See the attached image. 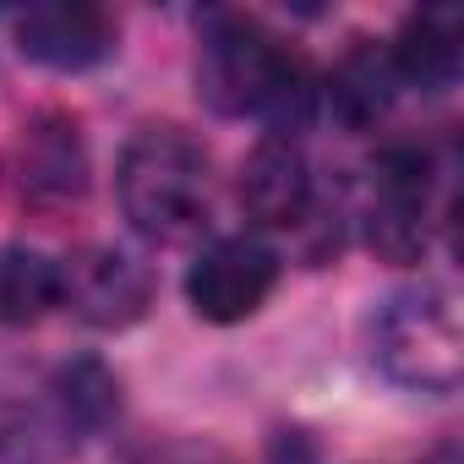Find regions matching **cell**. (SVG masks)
Listing matches in <instances>:
<instances>
[{
	"mask_svg": "<svg viewBox=\"0 0 464 464\" xmlns=\"http://www.w3.org/2000/svg\"><path fill=\"white\" fill-rule=\"evenodd\" d=\"M197 93L218 115H252L274 137H290L312 104H317V77L312 66L274 39L257 17L241 12H213L202 23V50H197Z\"/></svg>",
	"mask_w": 464,
	"mask_h": 464,
	"instance_id": "obj_1",
	"label": "cell"
},
{
	"mask_svg": "<svg viewBox=\"0 0 464 464\" xmlns=\"http://www.w3.org/2000/svg\"><path fill=\"white\" fill-rule=\"evenodd\" d=\"M115 191H121V208L137 236L180 241L208 218L213 164H208L202 142L186 137L180 126H142L121 153Z\"/></svg>",
	"mask_w": 464,
	"mask_h": 464,
	"instance_id": "obj_2",
	"label": "cell"
},
{
	"mask_svg": "<svg viewBox=\"0 0 464 464\" xmlns=\"http://www.w3.org/2000/svg\"><path fill=\"white\" fill-rule=\"evenodd\" d=\"M372 361L410 393H453L464 377L459 301L442 285L399 290L372 317Z\"/></svg>",
	"mask_w": 464,
	"mask_h": 464,
	"instance_id": "obj_3",
	"label": "cell"
},
{
	"mask_svg": "<svg viewBox=\"0 0 464 464\" xmlns=\"http://www.w3.org/2000/svg\"><path fill=\"white\" fill-rule=\"evenodd\" d=\"M361 218L382 263H415L431 241V159L420 148H382Z\"/></svg>",
	"mask_w": 464,
	"mask_h": 464,
	"instance_id": "obj_4",
	"label": "cell"
},
{
	"mask_svg": "<svg viewBox=\"0 0 464 464\" xmlns=\"http://www.w3.org/2000/svg\"><path fill=\"white\" fill-rule=\"evenodd\" d=\"M279 285V257L257 236H224L197 252L186 301L202 323H246Z\"/></svg>",
	"mask_w": 464,
	"mask_h": 464,
	"instance_id": "obj_5",
	"label": "cell"
},
{
	"mask_svg": "<svg viewBox=\"0 0 464 464\" xmlns=\"http://www.w3.org/2000/svg\"><path fill=\"white\" fill-rule=\"evenodd\" d=\"M153 274L115 246H82L61 263V306H72L93 328H126L148 312Z\"/></svg>",
	"mask_w": 464,
	"mask_h": 464,
	"instance_id": "obj_6",
	"label": "cell"
},
{
	"mask_svg": "<svg viewBox=\"0 0 464 464\" xmlns=\"http://www.w3.org/2000/svg\"><path fill=\"white\" fill-rule=\"evenodd\" d=\"M236 191H241L246 218L263 224V229H295V224H306L312 218V197H317L306 153L290 137H274V131L246 153Z\"/></svg>",
	"mask_w": 464,
	"mask_h": 464,
	"instance_id": "obj_7",
	"label": "cell"
},
{
	"mask_svg": "<svg viewBox=\"0 0 464 464\" xmlns=\"http://www.w3.org/2000/svg\"><path fill=\"white\" fill-rule=\"evenodd\" d=\"M17 50L50 72H88L115 50V23L99 6L77 0H44L17 17Z\"/></svg>",
	"mask_w": 464,
	"mask_h": 464,
	"instance_id": "obj_8",
	"label": "cell"
},
{
	"mask_svg": "<svg viewBox=\"0 0 464 464\" xmlns=\"http://www.w3.org/2000/svg\"><path fill=\"white\" fill-rule=\"evenodd\" d=\"M17 186L34 202L82 197L88 159H82V137L66 115H39V121L23 126V137H17Z\"/></svg>",
	"mask_w": 464,
	"mask_h": 464,
	"instance_id": "obj_9",
	"label": "cell"
},
{
	"mask_svg": "<svg viewBox=\"0 0 464 464\" xmlns=\"http://www.w3.org/2000/svg\"><path fill=\"white\" fill-rule=\"evenodd\" d=\"M459 44H464V17L459 12H415L399 28V39L388 44L399 88L448 93L459 82Z\"/></svg>",
	"mask_w": 464,
	"mask_h": 464,
	"instance_id": "obj_10",
	"label": "cell"
},
{
	"mask_svg": "<svg viewBox=\"0 0 464 464\" xmlns=\"http://www.w3.org/2000/svg\"><path fill=\"white\" fill-rule=\"evenodd\" d=\"M323 93H328V110L339 115V126H350V131L377 126V121L393 110V99H399V77H393L388 44L355 39V50L328 72Z\"/></svg>",
	"mask_w": 464,
	"mask_h": 464,
	"instance_id": "obj_11",
	"label": "cell"
},
{
	"mask_svg": "<svg viewBox=\"0 0 464 464\" xmlns=\"http://www.w3.org/2000/svg\"><path fill=\"white\" fill-rule=\"evenodd\" d=\"M50 306H61V263L28 246L0 252V323H39Z\"/></svg>",
	"mask_w": 464,
	"mask_h": 464,
	"instance_id": "obj_12",
	"label": "cell"
},
{
	"mask_svg": "<svg viewBox=\"0 0 464 464\" xmlns=\"http://www.w3.org/2000/svg\"><path fill=\"white\" fill-rule=\"evenodd\" d=\"M55 410H61V431H99L110 426V415L121 410V388L99 361H72L55 377ZM77 442V437H72Z\"/></svg>",
	"mask_w": 464,
	"mask_h": 464,
	"instance_id": "obj_13",
	"label": "cell"
},
{
	"mask_svg": "<svg viewBox=\"0 0 464 464\" xmlns=\"http://www.w3.org/2000/svg\"><path fill=\"white\" fill-rule=\"evenodd\" d=\"M274 464H317V453H312V442H301V437H279V442H274Z\"/></svg>",
	"mask_w": 464,
	"mask_h": 464,
	"instance_id": "obj_14",
	"label": "cell"
}]
</instances>
